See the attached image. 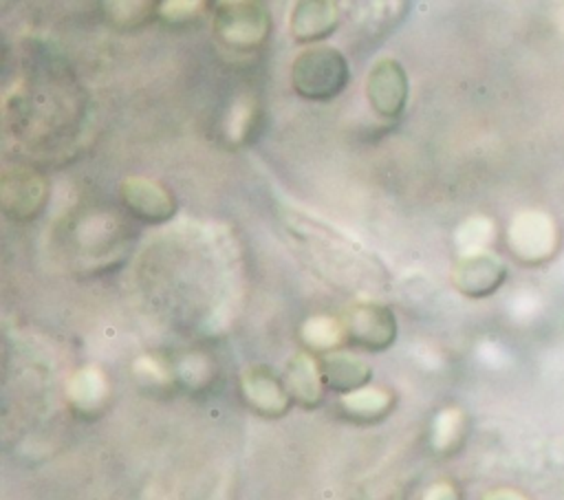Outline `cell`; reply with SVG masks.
Here are the masks:
<instances>
[{"instance_id": "52a82bcc", "label": "cell", "mask_w": 564, "mask_h": 500, "mask_svg": "<svg viewBox=\"0 0 564 500\" xmlns=\"http://www.w3.org/2000/svg\"><path fill=\"white\" fill-rule=\"evenodd\" d=\"M126 209L143 222H165L176 214L174 196L145 176H130L121 183Z\"/></svg>"}, {"instance_id": "4fadbf2b", "label": "cell", "mask_w": 564, "mask_h": 500, "mask_svg": "<svg viewBox=\"0 0 564 500\" xmlns=\"http://www.w3.org/2000/svg\"><path fill=\"white\" fill-rule=\"evenodd\" d=\"M289 385L304 403L319 401V372L315 361L308 355H297L289 370Z\"/></svg>"}, {"instance_id": "2e32d148", "label": "cell", "mask_w": 564, "mask_h": 500, "mask_svg": "<svg viewBox=\"0 0 564 500\" xmlns=\"http://www.w3.org/2000/svg\"><path fill=\"white\" fill-rule=\"evenodd\" d=\"M207 2H159V15L167 24H187L205 15Z\"/></svg>"}, {"instance_id": "277c9868", "label": "cell", "mask_w": 564, "mask_h": 500, "mask_svg": "<svg viewBox=\"0 0 564 500\" xmlns=\"http://www.w3.org/2000/svg\"><path fill=\"white\" fill-rule=\"evenodd\" d=\"M346 337L366 348H386L397 335V319L392 311L377 302H357L341 317Z\"/></svg>"}, {"instance_id": "8992f818", "label": "cell", "mask_w": 564, "mask_h": 500, "mask_svg": "<svg viewBox=\"0 0 564 500\" xmlns=\"http://www.w3.org/2000/svg\"><path fill=\"white\" fill-rule=\"evenodd\" d=\"M507 280V267L489 253H467L458 258L452 271V282L467 297H487Z\"/></svg>"}, {"instance_id": "6da1fadb", "label": "cell", "mask_w": 564, "mask_h": 500, "mask_svg": "<svg viewBox=\"0 0 564 500\" xmlns=\"http://www.w3.org/2000/svg\"><path fill=\"white\" fill-rule=\"evenodd\" d=\"M348 75V62L341 51L333 46H311L295 57L291 84L300 97L326 101L344 90Z\"/></svg>"}, {"instance_id": "5bb4252c", "label": "cell", "mask_w": 564, "mask_h": 500, "mask_svg": "<svg viewBox=\"0 0 564 500\" xmlns=\"http://www.w3.org/2000/svg\"><path fill=\"white\" fill-rule=\"evenodd\" d=\"M106 394V381L101 379V374L97 370H82L70 385V396L75 403L86 407V396H93L95 403H99Z\"/></svg>"}, {"instance_id": "5b68a950", "label": "cell", "mask_w": 564, "mask_h": 500, "mask_svg": "<svg viewBox=\"0 0 564 500\" xmlns=\"http://www.w3.org/2000/svg\"><path fill=\"white\" fill-rule=\"evenodd\" d=\"M366 95L379 117H399L408 101V75L403 66L392 57L379 59L368 73Z\"/></svg>"}, {"instance_id": "e0dca14e", "label": "cell", "mask_w": 564, "mask_h": 500, "mask_svg": "<svg viewBox=\"0 0 564 500\" xmlns=\"http://www.w3.org/2000/svg\"><path fill=\"white\" fill-rule=\"evenodd\" d=\"M482 500H529L524 493H520V491H516V489H494V491H489Z\"/></svg>"}, {"instance_id": "9c48e42d", "label": "cell", "mask_w": 564, "mask_h": 500, "mask_svg": "<svg viewBox=\"0 0 564 500\" xmlns=\"http://www.w3.org/2000/svg\"><path fill=\"white\" fill-rule=\"evenodd\" d=\"M245 394L247 399L267 414H280L286 410L289 405V396L284 392V388L264 370H251L249 374H245Z\"/></svg>"}, {"instance_id": "30bf717a", "label": "cell", "mask_w": 564, "mask_h": 500, "mask_svg": "<svg viewBox=\"0 0 564 500\" xmlns=\"http://www.w3.org/2000/svg\"><path fill=\"white\" fill-rule=\"evenodd\" d=\"M324 374L333 388L352 390L366 383L370 370L359 357H352L348 352H335L324 359Z\"/></svg>"}, {"instance_id": "7c38bea8", "label": "cell", "mask_w": 564, "mask_h": 500, "mask_svg": "<svg viewBox=\"0 0 564 500\" xmlns=\"http://www.w3.org/2000/svg\"><path fill=\"white\" fill-rule=\"evenodd\" d=\"M104 13L117 29H137L159 15V2H106Z\"/></svg>"}, {"instance_id": "3957f363", "label": "cell", "mask_w": 564, "mask_h": 500, "mask_svg": "<svg viewBox=\"0 0 564 500\" xmlns=\"http://www.w3.org/2000/svg\"><path fill=\"white\" fill-rule=\"evenodd\" d=\"M0 198L9 216L18 220H29L37 216L46 203V183L31 167H24V165L7 167L2 172Z\"/></svg>"}, {"instance_id": "ba28073f", "label": "cell", "mask_w": 564, "mask_h": 500, "mask_svg": "<svg viewBox=\"0 0 564 500\" xmlns=\"http://www.w3.org/2000/svg\"><path fill=\"white\" fill-rule=\"evenodd\" d=\"M339 24V7L328 0H304L293 7L291 35L302 42H317L328 37Z\"/></svg>"}, {"instance_id": "8fae6325", "label": "cell", "mask_w": 564, "mask_h": 500, "mask_svg": "<svg viewBox=\"0 0 564 500\" xmlns=\"http://www.w3.org/2000/svg\"><path fill=\"white\" fill-rule=\"evenodd\" d=\"M302 337L306 344H311V348H317V350L337 348L341 341L348 339L344 322L328 315H315L306 319L302 326Z\"/></svg>"}, {"instance_id": "9a60e30c", "label": "cell", "mask_w": 564, "mask_h": 500, "mask_svg": "<svg viewBox=\"0 0 564 500\" xmlns=\"http://www.w3.org/2000/svg\"><path fill=\"white\" fill-rule=\"evenodd\" d=\"M388 401H390L388 392H383V390H361V392L346 396L344 405L350 412L370 416V414H381L388 407Z\"/></svg>"}, {"instance_id": "7a4b0ae2", "label": "cell", "mask_w": 564, "mask_h": 500, "mask_svg": "<svg viewBox=\"0 0 564 500\" xmlns=\"http://www.w3.org/2000/svg\"><path fill=\"white\" fill-rule=\"evenodd\" d=\"M216 37L234 51H253L271 33V13L267 4L253 0L218 2L214 11Z\"/></svg>"}]
</instances>
